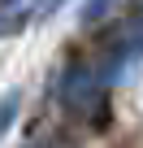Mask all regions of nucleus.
Listing matches in <instances>:
<instances>
[{"mask_svg":"<svg viewBox=\"0 0 143 148\" xmlns=\"http://www.w3.org/2000/svg\"><path fill=\"white\" fill-rule=\"evenodd\" d=\"M56 96H61V105L74 113V118L104 122L108 96H104V74L96 65H87V61H65L61 79H56Z\"/></svg>","mask_w":143,"mask_h":148,"instance_id":"obj_1","label":"nucleus"},{"mask_svg":"<svg viewBox=\"0 0 143 148\" xmlns=\"http://www.w3.org/2000/svg\"><path fill=\"white\" fill-rule=\"evenodd\" d=\"M143 61V9L117 31V39H113V61L100 70L104 79H126V65H139Z\"/></svg>","mask_w":143,"mask_h":148,"instance_id":"obj_2","label":"nucleus"},{"mask_svg":"<svg viewBox=\"0 0 143 148\" xmlns=\"http://www.w3.org/2000/svg\"><path fill=\"white\" fill-rule=\"evenodd\" d=\"M26 13H30V0H0V35L22 31Z\"/></svg>","mask_w":143,"mask_h":148,"instance_id":"obj_3","label":"nucleus"},{"mask_svg":"<svg viewBox=\"0 0 143 148\" xmlns=\"http://www.w3.org/2000/svg\"><path fill=\"white\" fill-rule=\"evenodd\" d=\"M18 109H22V92H9L5 100H0V135H5V131L13 126V118H18Z\"/></svg>","mask_w":143,"mask_h":148,"instance_id":"obj_4","label":"nucleus"},{"mask_svg":"<svg viewBox=\"0 0 143 148\" xmlns=\"http://www.w3.org/2000/svg\"><path fill=\"white\" fill-rule=\"evenodd\" d=\"M117 5V0H87L83 5V22L91 26V22H100V18H108V9Z\"/></svg>","mask_w":143,"mask_h":148,"instance_id":"obj_5","label":"nucleus"},{"mask_svg":"<svg viewBox=\"0 0 143 148\" xmlns=\"http://www.w3.org/2000/svg\"><path fill=\"white\" fill-rule=\"evenodd\" d=\"M65 5V0H43V5H39V13H52V9H61Z\"/></svg>","mask_w":143,"mask_h":148,"instance_id":"obj_6","label":"nucleus"}]
</instances>
